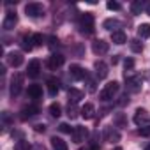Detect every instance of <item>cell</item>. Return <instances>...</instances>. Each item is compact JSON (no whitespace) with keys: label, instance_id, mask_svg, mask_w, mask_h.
Segmentation results:
<instances>
[{"label":"cell","instance_id":"cell-1","mask_svg":"<svg viewBox=\"0 0 150 150\" xmlns=\"http://www.w3.org/2000/svg\"><path fill=\"white\" fill-rule=\"evenodd\" d=\"M78 28H80V32H81V34H85V35H92V34H94V30H96L94 16H92L90 13L81 14V16H80V20H78Z\"/></svg>","mask_w":150,"mask_h":150},{"label":"cell","instance_id":"cell-2","mask_svg":"<svg viewBox=\"0 0 150 150\" xmlns=\"http://www.w3.org/2000/svg\"><path fill=\"white\" fill-rule=\"evenodd\" d=\"M118 88H120V83L118 81H110L103 87V90L99 92V99L101 101H111L117 94H118Z\"/></svg>","mask_w":150,"mask_h":150},{"label":"cell","instance_id":"cell-3","mask_svg":"<svg viewBox=\"0 0 150 150\" xmlns=\"http://www.w3.org/2000/svg\"><path fill=\"white\" fill-rule=\"evenodd\" d=\"M141 87H143V78L141 76H127L125 74V88L129 90V92H132V94H136V92H139L141 90Z\"/></svg>","mask_w":150,"mask_h":150},{"label":"cell","instance_id":"cell-4","mask_svg":"<svg viewBox=\"0 0 150 150\" xmlns=\"http://www.w3.org/2000/svg\"><path fill=\"white\" fill-rule=\"evenodd\" d=\"M134 124L138 125V127H150V115L146 113V110H143V108H138L136 111H134Z\"/></svg>","mask_w":150,"mask_h":150},{"label":"cell","instance_id":"cell-5","mask_svg":"<svg viewBox=\"0 0 150 150\" xmlns=\"http://www.w3.org/2000/svg\"><path fill=\"white\" fill-rule=\"evenodd\" d=\"M25 13H27V16H30V18H39V16L44 14V7H42V4H39V2H30V4L25 6Z\"/></svg>","mask_w":150,"mask_h":150},{"label":"cell","instance_id":"cell-6","mask_svg":"<svg viewBox=\"0 0 150 150\" xmlns=\"http://www.w3.org/2000/svg\"><path fill=\"white\" fill-rule=\"evenodd\" d=\"M71 136H72V141H74V143H83V141H87V138H88V129H87L85 125H76Z\"/></svg>","mask_w":150,"mask_h":150},{"label":"cell","instance_id":"cell-7","mask_svg":"<svg viewBox=\"0 0 150 150\" xmlns=\"http://www.w3.org/2000/svg\"><path fill=\"white\" fill-rule=\"evenodd\" d=\"M103 138H104V141H108V143H117V141H120V132H118L115 127L108 125V127L103 129Z\"/></svg>","mask_w":150,"mask_h":150},{"label":"cell","instance_id":"cell-8","mask_svg":"<svg viewBox=\"0 0 150 150\" xmlns=\"http://www.w3.org/2000/svg\"><path fill=\"white\" fill-rule=\"evenodd\" d=\"M21 87H23V74H14L11 78V96L16 97L21 92Z\"/></svg>","mask_w":150,"mask_h":150},{"label":"cell","instance_id":"cell-9","mask_svg":"<svg viewBox=\"0 0 150 150\" xmlns=\"http://www.w3.org/2000/svg\"><path fill=\"white\" fill-rule=\"evenodd\" d=\"M69 74H71V78H72V80H76V81L87 78V71H85L81 65H78V64H74V65L69 67Z\"/></svg>","mask_w":150,"mask_h":150},{"label":"cell","instance_id":"cell-10","mask_svg":"<svg viewBox=\"0 0 150 150\" xmlns=\"http://www.w3.org/2000/svg\"><path fill=\"white\" fill-rule=\"evenodd\" d=\"M62 64H64V55H60V53L50 55V57H48V62H46V65H48L51 71H57Z\"/></svg>","mask_w":150,"mask_h":150},{"label":"cell","instance_id":"cell-11","mask_svg":"<svg viewBox=\"0 0 150 150\" xmlns=\"http://www.w3.org/2000/svg\"><path fill=\"white\" fill-rule=\"evenodd\" d=\"M108 50H110V44L103 39H97L92 42V51L96 55H104V53H108Z\"/></svg>","mask_w":150,"mask_h":150},{"label":"cell","instance_id":"cell-12","mask_svg":"<svg viewBox=\"0 0 150 150\" xmlns=\"http://www.w3.org/2000/svg\"><path fill=\"white\" fill-rule=\"evenodd\" d=\"M20 113H21V115H20V118H21V120L32 118V117H35V115L39 113V106H35V104H28V106H25Z\"/></svg>","mask_w":150,"mask_h":150},{"label":"cell","instance_id":"cell-13","mask_svg":"<svg viewBox=\"0 0 150 150\" xmlns=\"http://www.w3.org/2000/svg\"><path fill=\"white\" fill-rule=\"evenodd\" d=\"M16 23H18L16 13H7L6 18H4V21H2V28H4V30H11V28H14Z\"/></svg>","mask_w":150,"mask_h":150},{"label":"cell","instance_id":"cell-14","mask_svg":"<svg viewBox=\"0 0 150 150\" xmlns=\"http://www.w3.org/2000/svg\"><path fill=\"white\" fill-rule=\"evenodd\" d=\"M7 64H9L11 67H20V65L23 64V55H21L20 51H11V53L7 55Z\"/></svg>","mask_w":150,"mask_h":150},{"label":"cell","instance_id":"cell-15","mask_svg":"<svg viewBox=\"0 0 150 150\" xmlns=\"http://www.w3.org/2000/svg\"><path fill=\"white\" fill-rule=\"evenodd\" d=\"M94 69H96V76L99 78V80H104L106 76H108V65L103 62V60H99V62H96L94 64Z\"/></svg>","mask_w":150,"mask_h":150},{"label":"cell","instance_id":"cell-16","mask_svg":"<svg viewBox=\"0 0 150 150\" xmlns=\"http://www.w3.org/2000/svg\"><path fill=\"white\" fill-rule=\"evenodd\" d=\"M27 74L30 78H37L39 74H41V62L39 60H32L27 67Z\"/></svg>","mask_w":150,"mask_h":150},{"label":"cell","instance_id":"cell-17","mask_svg":"<svg viewBox=\"0 0 150 150\" xmlns=\"http://www.w3.org/2000/svg\"><path fill=\"white\" fill-rule=\"evenodd\" d=\"M81 117H83L85 120L94 118V117H96V106H94L92 103H85V104L81 106Z\"/></svg>","mask_w":150,"mask_h":150},{"label":"cell","instance_id":"cell-18","mask_svg":"<svg viewBox=\"0 0 150 150\" xmlns=\"http://www.w3.org/2000/svg\"><path fill=\"white\" fill-rule=\"evenodd\" d=\"M46 87H48V94H50L51 97H55V96L58 94V90H60V81H58L57 78H50V80L46 81Z\"/></svg>","mask_w":150,"mask_h":150},{"label":"cell","instance_id":"cell-19","mask_svg":"<svg viewBox=\"0 0 150 150\" xmlns=\"http://www.w3.org/2000/svg\"><path fill=\"white\" fill-rule=\"evenodd\" d=\"M67 97H69V103L76 104V103H80V101L85 97V94H83L81 90H78V88H69V92H67Z\"/></svg>","mask_w":150,"mask_h":150},{"label":"cell","instance_id":"cell-20","mask_svg":"<svg viewBox=\"0 0 150 150\" xmlns=\"http://www.w3.org/2000/svg\"><path fill=\"white\" fill-rule=\"evenodd\" d=\"M111 42H115V44H125L127 42V35H125V32L124 30H115V32H111Z\"/></svg>","mask_w":150,"mask_h":150},{"label":"cell","instance_id":"cell-21","mask_svg":"<svg viewBox=\"0 0 150 150\" xmlns=\"http://www.w3.org/2000/svg\"><path fill=\"white\" fill-rule=\"evenodd\" d=\"M28 96L32 97V99H41L42 97V87L41 85H37V83H32V85H28Z\"/></svg>","mask_w":150,"mask_h":150},{"label":"cell","instance_id":"cell-22","mask_svg":"<svg viewBox=\"0 0 150 150\" xmlns=\"http://www.w3.org/2000/svg\"><path fill=\"white\" fill-rule=\"evenodd\" d=\"M51 146H53V150H67V143L62 139V138H58V136H51Z\"/></svg>","mask_w":150,"mask_h":150},{"label":"cell","instance_id":"cell-23","mask_svg":"<svg viewBox=\"0 0 150 150\" xmlns=\"http://www.w3.org/2000/svg\"><path fill=\"white\" fill-rule=\"evenodd\" d=\"M145 6H146V4H143L141 0H134V2L131 4V13H132L134 16H138V14H141V13L145 11Z\"/></svg>","mask_w":150,"mask_h":150},{"label":"cell","instance_id":"cell-24","mask_svg":"<svg viewBox=\"0 0 150 150\" xmlns=\"http://www.w3.org/2000/svg\"><path fill=\"white\" fill-rule=\"evenodd\" d=\"M138 37L139 39H148L150 37V25L148 23H141L138 27Z\"/></svg>","mask_w":150,"mask_h":150},{"label":"cell","instance_id":"cell-25","mask_svg":"<svg viewBox=\"0 0 150 150\" xmlns=\"http://www.w3.org/2000/svg\"><path fill=\"white\" fill-rule=\"evenodd\" d=\"M78 115H81V110H78V106H76V104L69 103V106H67V117L72 120V118H76Z\"/></svg>","mask_w":150,"mask_h":150},{"label":"cell","instance_id":"cell-26","mask_svg":"<svg viewBox=\"0 0 150 150\" xmlns=\"http://www.w3.org/2000/svg\"><path fill=\"white\" fill-rule=\"evenodd\" d=\"M21 48H23L25 51H32V48H34V39H32V35H25V37L21 39Z\"/></svg>","mask_w":150,"mask_h":150},{"label":"cell","instance_id":"cell-27","mask_svg":"<svg viewBox=\"0 0 150 150\" xmlns=\"http://www.w3.org/2000/svg\"><path fill=\"white\" fill-rule=\"evenodd\" d=\"M50 115H51L53 118H58V117L62 115V106H60L58 103H53V104L50 106Z\"/></svg>","mask_w":150,"mask_h":150},{"label":"cell","instance_id":"cell-28","mask_svg":"<svg viewBox=\"0 0 150 150\" xmlns=\"http://www.w3.org/2000/svg\"><path fill=\"white\" fill-rule=\"evenodd\" d=\"M129 46H131V50H132L134 53H141V51H143V44H141L138 39H132V41L129 42Z\"/></svg>","mask_w":150,"mask_h":150},{"label":"cell","instance_id":"cell-29","mask_svg":"<svg viewBox=\"0 0 150 150\" xmlns=\"http://www.w3.org/2000/svg\"><path fill=\"white\" fill-rule=\"evenodd\" d=\"M14 150H30V143L27 139H20L14 143Z\"/></svg>","mask_w":150,"mask_h":150},{"label":"cell","instance_id":"cell-30","mask_svg":"<svg viewBox=\"0 0 150 150\" xmlns=\"http://www.w3.org/2000/svg\"><path fill=\"white\" fill-rule=\"evenodd\" d=\"M103 27H104L106 30H113L115 27H118V21H117V20H106V21L103 23ZM113 32H115V30H113Z\"/></svg>","mask_w":150,"mask_h":150},{"label":"cell","instance_id":"cell-31","mask_svg":"<svg viewBox=\"0 0 150 150\" xmlns=\"http://www.w3.org/2000/svg\"><path fill=\"white\" fill-rule=\"evenodd\" d=\"M32 39H34V46H42V42H44L42 34H34V35H32Z\"/></svg>","mask_w":150,"mask_h":150},{"label":"cell","instance_id":"cell-32","mask_svg":"<svg viewBox=\"0 0 150 150\" xmlns=\"http://www.w3.org/2000/svg\"><path fill=\"white\" fill-rule=\"evenodd\" d=\"M58 129H60V132H64V134H72V131H74V127L71 129V125H69V124H60V125H58Z\"/></svg>","mask_w":150,"mask_h":150},{"label":"cell","instance_id":"cell-33","mask_svg":"<svg viewBox=\"0 0 150 150\" xmlns=\"http://www.w3.org/2000/svg\"><path fill=\"white\" fill-rule=\"evenodd\" d=\"M106 7H108L110 11H120V4H118V2H113V0H110V2L106 4Z\"/></svg>","mask_w":150,"mask_h":150},{"label":"cell","instance_id":"cell-34","mask_svg":"<svg viewBox=\"0 0 150 150\" xmlns=\"http://www.w3.org/2000/svg\"><path fill=\"white\" fill-rule=\"evenodd\" d=\"M115 124H117L118 127H124V125H125V120H124V115H122V113H117V117H115Z\"/></svg>","mask_w":150,"mask_h":150},{"label":"cell","instance_id":"cell-35","mask_svg":"<svg viewBox=\"0 0 150 150\" xmlns=\"http://www.w3.org/2000/svg\"><path fill=\"white\" fill-rule=\"evenodd\" d=\"M124 67H125V71H132L134 60H132V58H125V60H124Z\"/></svg>","mask_w":150,"mask_h":150},{"label":"cell","instance_id":"cell-36","mask_svg":"<svg viewBox=\"0 0 150 150\" xmlns=\"http://www.w3.org/2000/svg\"><path fill=\"white\" fill-rule=\"evenodd\" d=\"M138 134L139 136H150V127H139Z\"/></svg>","mask_w":150,"mask_h":150},{"label":"cell","instance_id":"cell-37","mask_svg":"<svg viewBox=\"0 0 150 150\" xmlns=\"http://www.w3.org/2000/svg\"><path fill=\"white\" fill-rule=\"evenodd\" d=\"M48 41H50V48H51V50H55V48L58 46V39H57V37H50Z\"/></svg>","mask_w":150,"mask_h":150},{"label":"cell","instance_id":"cell-38","mask_svg":"<svg viewBox=\"0 0 150 150\" xmlns=\"http://www.w3.org/2000/svg\"><path fill=\"white\" fill-rule=\"evenodd\" d=\"M46 131V125L44 124H37L35 125V132H44Z\"/></svg>","mask_w":150,"mask_h":150},{"label":"cell","instance_id":"cell-39","mask_svg":"<svg viewBox=\"0 0 150 150\" xmlns=\"http://www.w3.org/2000/svg\"><path fill=\"white\" fill-rule=\"evenodd\" d=\"M80 150H99L97 145H92V146H85V148H80Z\"/></svg>","mask_w":150,"mask_h":150},{"label":"cell","instance_id":"cell-40","mask_svg":"<svg viewBox=\"0 0 150 150\" xmlns=\"http://www.w3.org/2000/svg\"><path fill=\"white\" fill-rule=\"evenodd\" d=\"M145 11H146V14H148V16H150V2H148V4H146V6H145Z\"/></svg>","mask_w":150,"mask_h":150},{"label":"cell","instance_id":"cell-41","mask_svg":"<svg viewBox=\"0 0 150 150\" xmlns=\"http://www.w3.org/2000/svg\"><path fill=\"white\" fill-rule=\"evenodd\" d=\"M34 150H44V146H41V145H35V146H34Z\"/></svg>","mask_w":150,"mask_h":150},{"label":"cell","instance_id":"cell-42","mask_svg":"<svg viewBox=\"0 0 150 150\" xmlns=\"http://www.w3.org/2000/svg\"><path fill=\"white\" fill-rule=\"evenodd\" d=\"M145 150H150V143H148V145H146V146H145Z\"/></svg>","mask_w":150,"mask_h":150},{"label":"cell","instance_id":"cell-43","mask_svg":"<svg viewBox=\"0 0 150 150\" xmlns=\"http://www.w3.org/2000/svg\"><path fill=\"white\" fill-rule=\"evenodd\" d=\"M113 150H122V148H120V146H117V148H113Z\"/></svg>","mask_w":150,"mask_h":150}]
</instances>
